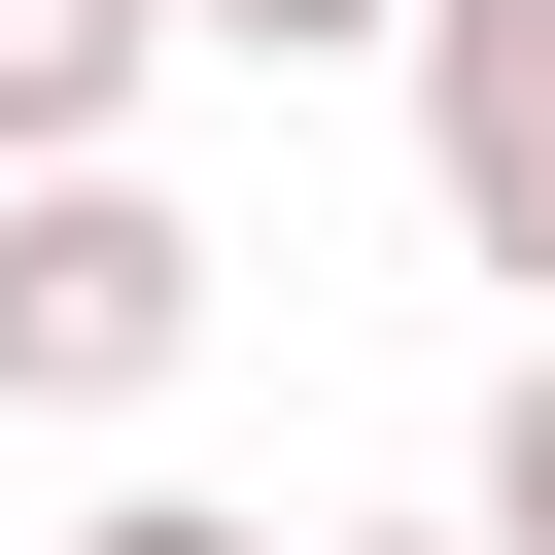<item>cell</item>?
I'll use <instances>...</instances> for the list:
<instances>
[{"label": "cell", "mask_w": 555, "mask_h": 555, "mask_svg": "<svg viewBox=\"0 0 555 555\" xmlns=\"http://www.w3.org/2000/svg\"><path fill=\"white\" fill-rule=\"evenodd\" d=\"M173 347H208V208L35 173V208H0V416H139Z\"/></svg>", "instance_id": "cell-1"}, {"label": "cell", "mask_w": 555, "mask_h": 555, "mask_svg": "<svg viewBox=\"0 0 555 555\" xmlns=\"http://www.w3.org/2000/svg\"><path fill=\"white\" fill-rule=\"evenodd\" d=\"M416 173H451V243L555 347V0H416Z\"/></svg>", "instance_id": "cell-2"}, {"label": "cell", "mask_w": 555, "mask_h": 555, "mask_svg": "<svg viewBox=\"0 0 555 555\" xmlns=\"http://www.w3.org/2000/svg\"><path fill=\"white\" fill-rule=\"evenodd\" d=\"M173 35H208V0H0V208H35V173H104V104H139Z\"/></svg>", "instance_id": "cell-3"}, {"label": "cell", "mask_w": 555, "mask_h": 555, "mask_svg": "<svg viewBox=\"0 0 555 555\" xmlns=\"http://www.w3.org/2000/svg\"><path fill=\"white\" fill-rule=\"evenodd\" d=\"M486 555H555V347L486 382Z\"/></svg>", "instance_id": "cell-4"}, {"label": "cell", "mask_w": 555, "mask_h": 555, "mask_svg": "<svg viewBox=\"0 0 555 555\" xmlns=\"http://www.w3.org/2000/svg\"><path fill=\"white\" fill-rule=\"evenodd\" d=\"M69 555H278V520H208V486H139V520H69Z\"/></svg>", "instance_id": "cell-5"}, {"label": "cell", "mask_w": 555, "mask_h": 555, "mask_svg": "<svg viewBox=\"0 0 555 555\" xmlns=\"http://www.w3.org/2000/svg\"><path fill=\"white\" fill-rule=\"evenodd\" d=\"M312 555H486V520H312Z\"/></svg>", "instance_id": "cell-6"}]
</instances>
